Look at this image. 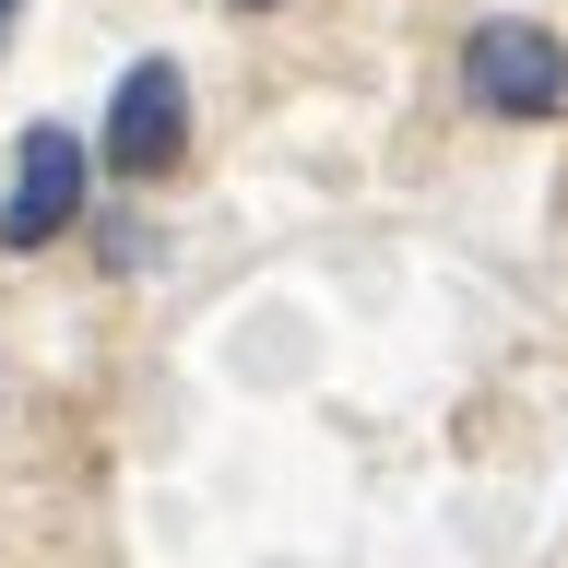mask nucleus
<instances>
[{
    "mask_svg": "<svg viewBox=\"0 0 568 568\" xmlns=\"http://www.w3.org/2000/svg\"><path fill=\"white\" fill-rule=\"evenodd\" d=\"M178 154H190V71H178V60H131L119 95H106V166L154 190Z\"/></svg>",
    "mask_w": 568,
    "mask_h": 568,
    "instance_id": "nucleus-3",
    "label": "nucleus"
},
{
    "mask_svg": "<svg viewBox=\"0 0 568 568\" xmlns=\"http://www.w3.org/2000/svg\"><path fill=\"white\" fill-rule=\"evenodd\" d=\"M462 95L486 119H557L568 106V48L545 24H521V12H486L462 36Z\"/></svg>",
    "mask_w": 568,
    "mask_h": 568,
    "instance_id": "nucleus-1",
    "label": "nucleus"
},
{
    "mask_svg": "<svg viewBox=\"0 0 568 568\" xmlns=\"http://www.w3.org/2000/svg\"><path fill=\"white\" fill-rule=\"evenodd\" d=\"M83 190H95V154L60 131V119H36L12 142V202H0V248H48L83 225Z\"/></svg>",
    "mask_w": 568,
    "mask_h": 568,
    "instance_id": "nucleus-2",
    "label": "nucleus"
},
{
    "mask_svg": "<svg viewBox=\"0 0 568 568\" xmlns=\"http://www.w3.org/2000/svg\"><path fill=\"white\" fill-rule=\"evenodd\" d=\"M12 12H24V0H0V36H12Z\"/></svg>",
    "mask_w": 568,
    "mask_h": 568,
    "instance_id": "nucleus-4",
    "label": "nucleus"
}]
</instances>
